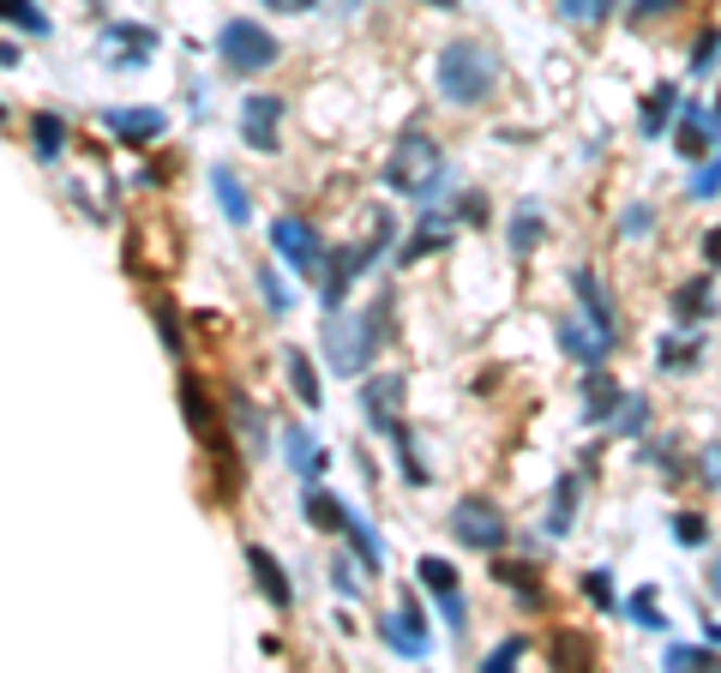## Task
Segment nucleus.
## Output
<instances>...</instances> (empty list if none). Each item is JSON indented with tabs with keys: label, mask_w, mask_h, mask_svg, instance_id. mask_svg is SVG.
<instances>
[{
	"label": "nucleus",
	"mask_w": 721,
	"mask_h": 673,
	"mask_svg": "<svg viewBox=\"0 0 721 673\" xmlns=\"http://www.w3.org/2000/svg\"><path fill=\"white\" fill-rule=\"evenodd\" d=\"M493 91H499V54L476 37L445 42V54H439V97L451 109H481Z\"/></svg>",
	"instance_id": "1"
},
{
	"label": "nucleus",
	"mask_w": 721,
	"mask_h": 673,
	"mask_svg": "<svg viewBox=\"0 0 721 673\" xmlns=\"http://www.w3.org/2000/svg\"><path fill=\"white\" fill-rule=\"evenodd\" d=\"M385 187L397 199H439L451 187V168H445V151H439L427 132H403L397 151L385 156Z\"/></svg>",
	"instance_id": "2"
},
{
	"label": "nucleus",
	"mask_w": 721,
	"mask_h": 673,
	"mask_svg": "<svg viewBox=\"0 0 721 673\" xmlns=\"http://www.w3.org/2000/svg\"><path fill=\"white\" fill-rule=\"evenodd\" d=\"M319 343H325V361H331L337 373H343V379H360L367 367H374L379 343H391V336H385V325H379L374 313H343V307H331V313H325Z\"/></svg>",
	"instance_id": "3"
},
{
	"label": "nucleus",
	"mask_w": 721,
	"mask_h": 673,
	"mask_svg": "<svg viewBox=\"0 0 721 673\" xmlns=\"http://www.w3.org/2000/svg\"><path fill=\"white\" fill-rule=\"evenodd\" d=\"M180 415H187V428H193V440L205 445V452H217L223 457V493H241V464L229 457V428L217 421V409H211V397H205V379L199 373H180Z\"/></svg>",
	"instance_id": "4"
},
{
	"label": "nucleus",
	"mask_w": 721,
	"mask_h": 673,
	"mask_svg": "<svg viewBox=\"0 0 721 673\" xmlns=\"http://www.w3.org/2000/svg\"><path fill=\"white\" fill-rule=\"evenodd\" d=\"M217 61L229 66V73L253 78V73H265V66L277 61V37H270L258 18H229V25L217 30Z\"/></svg>",
	"instance_id": "5"
},
{
	"label": "nucleus",
	"mask_w": 721,
	"mask_h": 673,
	"mask_svg": "<svg viewBox=\"0 0 721 673\" xmlns=\"http://www.w3.org/2000/svg\"><path fill=\"white\" fill-rule=\"evenodd\" d=\"M445 530L457 535L464 547H476V554H499V547H505V511L493 499H481V493H469V499L451 505Z\"/></svg>",
	"instance_id": "6"
},
{
	"label": "nucleus",
	"mask_w": 721,
	"mask_h": 673,
	"mask_svg": "<svg viewBox=\"0 0 721 673\" xmlns=\"http://www.w3.org/2000/svg\"><path fill=\"white\" fill-rule=\"evenodd\" d=\"M360 385V415H367V428L374 433H397L403 428V397H409V379L403 373H374V379H355Z\"/></svg>",
	"instance_id": "7"
},
{
	"label": "nucleus",
	"mask_w": 721,
	"mask_h": 673,
	"mask_svg": "<svg viewBox=\"0 0 721 673\" xmlns=\"http://www.w3.org/2000/svg\"><path fill=\"white\" fill-rule=\"evenodd\" d=\"M379 637H385L391 656H403V661H427V656H433V644H427V620H421V601H415V596H403V608L379 620Z\"/></svg>",
	"instance_id": "8"
},
{
	"label": "nucleus",
	"mask_w": 721,
	"mask_h": 673,
	"mask_svg": "<svg viewBox=\"0 0 721 673\" xmlns=\"http://www.w3.org/2000/svg\"><path fill=\"white\" fill-rule=\"evenodd\" d=\"M270 246H277L301 277H319L325 271V241L301 217H277V223H270Z\"/></svg>",
	"instance_id": "9"
},
{
	"label": "nucleus",
	"mask_w": 721,
	"mask_h": 673,
	"mask_svg": "<svg viewBox=\"0 0 721 673\" xmlns=\"http://www.w3.org/2000/svg\"><path fill=\"white\" fill-rule=\"evenodd\" d=\"M367 246H337V253H325V271H319V295L325 307H343V295L355 289V277L367 271Z\"/></svg>",
	"instance_id": "10"
},
{
	"label": "nucleus",
	"mask_w": 721,
	"mask_h": 673,
	"mask_svg": "<svg viewBox=\"0 0 721 673\" xmlns=\"http://www.w3.org/2000/svg\"><path fill=\"white\" fill-rule=\"evenodd\" d=\"M571 295H578V307H583V319L595 325V331L607 336V343H614L619 336V313H614V301H607V289H602V277L590 271V265H578V271H571Z\"/></svg>",
	"instance_id": "11"
},
{
	"label": "nucleus",
	"mask_w": 721,
	"mask_h": 673,
	"mask_svg": "<svg viewBox=\"0 0 721 673\" xmlns=\"http://www.w3.org/2000/svg\"><path fill=\"white\" fill-rule=\"evenodd\" d=\"M277 120H283V97L253 91L241 103V139L253 144V151H277Z\"/></svg>",
	"instance_id": "12"
},
{
	"label": "nucleus",
	"mask_w": 721,
	"mask_h": 673,
	"mask_svg": "<svg viewBox=\"0 0 721 673\" xmlns=\"http://www.w3.org/2000/svg\"><path fill=\"white\" fill-rule=\"evenodd\" d=\"M554 336H559V350H566L571 361H583V367H602V361H607V350H614V343H607V336L595 331V325L583 319V313L559 319V325H554Z\"/></svg>",
	"instance_id": "13"
},
{
	"label": "nucleus",
	"mask_w": 721,
	"mask_h": 673,
	"mask_svg": "<svg viewBox=\"0 0 721 673\" xmlns=\"http://www.w3.org/2000/svg\"><path fill=\"white\" fill-rule=\"evenodd\" d=\"M493 577H499V589H511L523 613H541V608H547V589H541L535 566H523V559H499V566H493Z\"/></svg>",
	"instance_id": "14"
},
{
	"label": "nucleus",
	"mask_w": 721,
	"mask_h": 673,
	"mask_svg": "<svg viewBox=\"0 0 721 673\" xmlns=\"http://www.w3.org/2000/svg\"><path fill=\"white\" fill-rule=\"evenodd\" d=\"M103 127L121 144H151V139H163V109H109Z\"/></svg>",
	"instance_id": "15"
},
{
	"label": "nucleus",
	"mask_w": 721,
	"mask_h": 673,
	"mask_svg": "<svg viewBox=\"0 0 721 673\" xmlns=\"http://www.w3.org/2000/svg\"><path fill=\"white\" fill-rule=\"evenodd\" d=\"M301 511H307V523H313V530H325V535H337L349 523V505L337 499L331 487H319V481H301Z\"/></svg>",
	"instance_id": "16"
},
{
	"label": "nucleus",
	"mask_w": 721,
	"mask_h": 673,
	"mask_svg": "<svg viewBox=\"0 0 721 673\" xmlns=\"http://www.w3.org/2000/svg\"><path fill=\"white\" fill-rule=\"evenodd\" d=\"M451 234H457V223H451V217H439V211H433V217H421L409 229V241L397 246V265H415V259H427V253H439V246H451Z\"/></svg>",
	"instance_id": "17"
},
{
	"label": "nucleus",
	"mask_w": 721,
	"mask_h": 673,
	"mask_svg": "<svg viewBox=\"0 0 721 673\" xmlns=\"http://www.w3.org/2000/svg\"><path fill=\"white\" fill-rule=\"evenodd\" d=\"M246 566H253V583L270 596V608H277V613H289V608H295V589H289L283 566H277V559H270L265 547H246Z\"/></svg>",
	"instance_id": "18"
},
{
	"label": "nucleus",
	"mask_w": 721,
	"mask_h": 673,
	"mask_svg": "<svg viewBox=\"0 0 721 673\" xmlns=\"http://www.w3.org/2000/svg\"><path fill=\"white\" fill-rule=\"evenodd\" d=\"M211 193H217V205H223V217L235 223V229H246L253 223V199H246V187H241V175L235 168H211Z\"/></svg>",
	"instance_id": "19"
},
{
	"label": "nucleus",
	"mask_w": 721,
	"mask_h": 673,
	"mask_svg": "<svg viewBox=\"0 0 721 673\" xmlns=\"http://www.w3.org/2000/svg\"><path fill=\"white\" fill-rule=\"evenodd\" d=\"M229 415H235V433H241L246 452L265 457L270 452V428H265V415L253 409V397H246V391H229Z\"/></svg>",
	"instance_id": "20"
},
{
	"label": "nucleus",
	"mask_w": 721,
	"mask_h": 673,
	"mask_svg": "<svg viewBox=\"0 0 721 673\" xmlns=\"http://www.w3.org/2000/svg\"><path fill=\"white\" fill-rule=\"evenodd\" d=\"M283 373H289V391H295L307 409H319V403H325V385H319V373H313L307 350H289V355H283Z\"/></svg>",
	"instance_id": "21"
},
{
	"label": "nucleus",
	"mask_w": 721,
	"mask_h": 673,
	"mask_svg": "<svg viewBox=\"0 0 721 673\" xmlns=\"http://www.w3.org/2000/svg\"><path fill=\"white\" fill-rule=\"evenodd\" d=\"M343 535H349V547H355V559H360V571L374 577L379 566H385V554H379V535H374V523L360 518V511H349V523H343Z\"/></svg>",
	"instance_id": "22"
},
{
	"label": "nucleus",
	"mask_w": 721,
	"mask_h": 673,
	"mask_svg": "<svg viewBox=\"0 0 721 673\" xmlns=\"http://www.w3.org/2000/svg\"><path fill=\"white\" fill-rule=\"evenodd\" d=\"M673 115H680V85H656V97L644 103V120H637V127H644V139H661Z\"/></svg>",
	"instance_id": "23"
},
{
	"label": "nucleus",
	"mask_w": 721,
	"mask_h": 673,
	"mask_svg": "<svg viewBox=\"0 0 721 673\" xmlns=\"http://www.w3.org/2000/svg\"><path fill=\"white\" fill-rule=\"evenodd\" d=\"M619 403H625V397H619V385H614V379L602 373V367H595V379H590V403H583V421H590V428H595V421H602V428H607V421H614V409H619Z\"/></svg>",
	"instance_id": "24"
},
{
	"label": "nucleus",
	"mask_w": 721,
	"mask_h": 673,
	"mask_svg": "<svg viewBox=\"0 0 721 673\" xmlns=\"http://www.w3.org/2000/svg\"><path fill=\"white\" fill-rule=\"evenodd\" d=\"M283 445H289V464H295V475H301V481H319V475H325V452H319V445H313L301 428H289V433H283Z\"/></svg>",
	"instance_id": "25"
},
{
	"label": "nucleus",
	"mask_w": 721,
	"mask_h": 673,
	"mask_svg": "<svg viewBox=\"0 0 721 673\" xmlns=\"http://www.w3.org/2000/svg\"><path fill=\"white\" fill-rule=\"evenodd\" d=\"M578 499H583V475H566V481H559V493H554V505H547V535H566L571 530Z\"/></svg>",
	"instance_id": "26"
},
{
	"label": "nucleus",
	"mask_w": 721,
	"mask_h": 673,
	"mask_svg": "<svg viewBox=\"0 0 721 673\" xmlns=\"http://www.w3.org/2000/svg\"><path fill=\"white\" fill-rule=\"evenodd\" d=\"M505 234H511V253H517V259H529V253L541 246V234H547V223H541L535 205H523V211L511 217V229H505Z\"/></svg>",
	"instance_id": "27"
},
{
	"label": "nucleus",
	"mask_w": 721,
	"mask_h": 673,
	"mask_svg": "<svg viewBox=\"0 0 721 673\" xmlns=\"http://www.w3.org/2000/svg\"><path fill=\"white\" fill-rule=\"evenodd\" d=\"M697 355H704V331H692V343H680V336H661V343H656V361L668 367V373H680V367H692Z\"/></svg>",
	"instance_id": "28"
},
{
	"label": "nucleus",
	"mask_w": 721,
	"mask_h": 673,
	"mask_svg": "<svg viewBox=\"0 0 721 673\" xmlns=\"http://www.w3.org/2000/svg\"><path fill=\"white\" fill-rule=\"evenodd\" d=\"M619 608H625V620H631V625H644V632H668V613L656 608V596H649V589H637V596H625V601H619Z\"/></svg>",
	"instance_id": "29"
},
{
	"label": "nucleus",
	"mask_w": 721,
	"mask_h": 673,
	"mask_svg": "<svg viewBox=\"0 0 721 673\" xmlns=\"http://www.w3.org/2000/svg\"><path fill=\"white\" fill-rule=\"evenodd\" d=\"M30 139H37V156H61L66 151V120L61 115H30Z\"/></svg>",
	"instance_id": "30"
},
{
	"label": "nucleus",
	"mask_w": 721,
	"mask_h": 673,
	"mask_svg": "<svg viewBox=\"0 0 721 673\" xmlns=\"http://www.w3.org/2000/svg\"><path fill=\"white\" fill-rule=\"evenodd\" d=\"M0 18H13V25H25L30 37H49V13H42L37 0H0Z\"/></svg>",
	"instance_id": "31"
},
{
	"label": "nucleus",
	"mask_w": 721,
	"mask_h": 673,
	"mask_svg": "<svg viewBox=\"0 0 721 673\" xmlns=\"http://www.w3.org/2000/svg\"><path fill=\"white\" fill-rule=\"evenodd\" d=\"M415 571H421V583L433 589V596H451V589H457V566H451V559H439V554H427Z\"/></svg>",
	"instance_id": "32"
},
{
	"label": "nucleus",
	"mask_w": 721,
	"mask_h": 673,
	"mask_svg": "<svg viewBox=\"0 0 721 673\" xmlns=\"http://www.w3.org/2000/svg\"><path fill=\"white\" fill-rule=\"evenodd\" d=\"M109 42H132L127 61H144V54H151V42H156V30H144V25H115V30H109ZM109 61H121V49H109Z\"/></svg>",
	"instance_id": "33"
},
{
	"label": "nucleus",
	"mask_w": 721,
	"mask_h": 673,
	"mask_svg": "<svg viewBox=\"0 0 721 673\" xmlns=\"http://www.w3.org/2000/svg\"><path fill=\"white\" fill-rule=\"evenodd\" d=\"M391 445H397V469H403V481H409V487H427V481H433V475H427V464H421V457H415V445H409V433H391Z\"/></svg>",
	"instance_id": "34"
},
{
	"label": "nucleus",
	"mask_w": 721,
	"mask_h": 673,
	"mask_svg": "<svg viewBox=\"0 0 721 673\" xmlns=\"http://www.w3.org/2000/svg\"><path fill=\"white\" fill-rule=\"evenodd\" d=\"M709 307H716V301H709V277H692V283L673 295V313H680V319H692V313H709Z\"/></svg>",
	"instance_id": "35"
},
{
	"label": "nucleus",
	"mask_w": 721,
	"mask_h": 673,
	"mask_svg": "<svg viewBox=\"0 0 721 673\" xmlns=\"http://www.w3.org/2000/svg\"><path fill=\"white\" fill-rule=\"evenodd\" d=\"M716 193H721V151L704 156V168L685 181V199H716Z\"/></svg>",
	"instance_id": "36"
},
{
	"label": "nucleus",
	"mask_w": 721,
	"mask_h": 673,
	"mask_svg": "<svg viewBox=\"0 0 721 673\" xmlns=\"http://www.w3.org/2000/svg\"><path fill=\"white\" fill-rule=\"evenodd\" d=\"M151 313H156V336H163V350H168V355H180V343H187V331H180V313L168 307V301H156Z\"/></svg>",
	"instance_id": "37"
},
{
	"label": "nucleus",
	"mask_w": 721,
	"mask_h": 673,
	"mask_svg": "<svg viewBox=\"0 0 721 673\" xmlns=\"http://www.w3.org/2000/svg\"><path fill=\"white\" fill-rule=\"evenodd\" d=\"M258 295H265V307L277 313V319H283V313L295 307V295L283 289V277H277V271H265V265H258Z\"/></svg>",
	"instance_id": "38"
},
{
	"label": "nucleus",
	"mask_w": 721,
	"mask_h": 673,
	"mask_svg": "<svg viewBox=\"0 0 721 673\" xmlns=\"http://www.w3.org/2000/svg\"><path fill=\"white\" fill-rule=\"evenodd\" d=\"M523 637H505L499 649H488V656H481V673H505V668H517V661H523Z\"/></svg>",
	"instance_id": "39"
},
{
	"label": "nucleus",
	"mask_w": 721,
	"mask_h": 673,
	"mask_svg": "<svg viewBox=\"0 0 721 673\" xmlns=\"http://www.w3.org/2000/svg\"><path fill=\"white\" fill-rule=\"evenodd\" d=\"M668 668H721V656L697 644H668Z\"/></svg>",
	"instance_id": "40"
},
{
	"label": "nucleus",
	"mask_w": 721,
	"mask_h": 673,
	"mask_svg": "<svg viewBox=\"0 0 721 673\" xmlns=\"http://www.w3.org/2000/svg\"><path fill=\"white\" fill-rule=\"evenodd\" d=\"M649 229H656V211H649V205H625V211H619V234H625V241H644Z\"/></svg>",
	"instance_id": "41"
},
{
	"label": "nucleus",
	"mask_w": 721,
	"mask_h": 673,
	"mask_svg": "<svg viewBox=\"0 0 721 673\" xmlns=\"http://www.w3.org/2000/svg\"><path fill=\"white\" fill-rule=\"evenodd\" d=\"M644 421H649V403L644 397L619 403V433H625V440H644Z\"/></svg>",
	"instance_id": "42"
},
{
	"label": "nucleus",
	"mask_w": 721,
	"mask_h": 673,
	"mask_svg": "<svg viewBox=\"0 0 721 673\" xmlns=\"http://www.w3.org/2000/svg\"><path fill=\"white\" fill-rule=\"evenodd\" d=\"M331 589H337L343 601H355V596H360V577H355V559H349V554H337V559H331Z\"/></svg>",
	"instance_id": "43"
},
{
	"label": "nucleus",
	"mask_w": 721,
	"mask_h": 673,
	"mask_svg": "<svg viewBox=\"0 0 721 673\" xmlns=\"http://www.w3.org/2000/svg\"><path fill=\"white\" fill-rule=\"evenodd\" d=\"M716 61H721V30H704V37L692 42V73H709Z\"/></svg>",
	"instance_id": "44"
},
{
	"label": "nucleus",
	"mask_w": 721,
	"mask_h": 673,
	"mask_svg": "<svg viewBox=\"0 0 721 673\" xmlns=\"http://www.w3.org/2000/svg\"><path fill=\"white\" fill-rule=\"evenodd\" d=\"M583 589H590V601H602V608H619V596H614V571H607V566H595L590 577H583Z\"/></svg>",
	"instance_id": "45"
},
{
	"label": "nucleus",
	"mask_w": 721,
	"mask_h": 673,
	"mask_svg": "<svg viewBox=\"0 0 721 673\" xmlns=\"http://www.w3.org/2000/svg\"><path fill=\"white\" fill-rule=\"evenodd\" d=\"M673 542H680V547H704V542H709L704 518H692V511H680V518H673Z\"/></svg>",
	"instance_id": "46"
},
{
	"label": "nucleus",
	"mask_w": 721,
	"mask_h": 673,
	"mask_svg": "<svg viewBox=\"0 0 721 673\" xmlns=\"http://www.w3.org/2000/svg\"><path fill=\"white\" fill-rule=\"evenodd\" d=\"M439 620L451 625V632L464 637V625H469V608H464V589H451V596H439Z\"/></svg>",
	"instance_id": "47"
},
{
	"label": "nucleus",
	"mask_w": 721,
	"mask_h": 673,
	"mask_svg": "<svg viewBox=\"0 0 721 673\" xmlns=\"http://www.w3.org/2000/svg\"><path fill=\"white\" fill-rule=\"evenodd\" d=\"M697 469H704V487H721V440H716V445H704Z\"/></svg>",
	"instance_id": "48"
},
{
	"label": "nucleus",
	"mask_w": 721,
	"mask_h": 673,
	"mask_svg": "<svg viewBox=\"0 0 721 673\" xmlns=\"http://www.w3.org/2000/svg\"><path fill=\"white\" fill-rule=\"evenodd\" d=\"M661 13H673V0H631V25H649Z\"/></svg>",
	"instance_id": "49"
},
{
	"label": "nucleus",
	"mask_w": 721,
	"mask_h": 673,
	"mask_svg": "<svg viewBox=\"0 0 721 673\" xmlns=\"http://www.w3.org/2000/svg\"><path fill=\"white\" fill-rule=\"evenodd\" d=\"M481 217H488V199H481V193L464 199V223H481Z\"/></svg>",
	"instance_id": "50"
},
{
	"label": "nucleus",
	"mask_w": 721,
	"mask_h": 673,
	"mask_svg": "<svg viewBox=\"0 0 721 673\" xmlns=\"http://www.w3.org/2000/svg\"><path fill=\"white\" fill-rule=\"evenodd\" d=\"M559 13H566V18H595L590 0H559Z\"/></svg>",
	"instance_id": "51"
},
{
	"label": "nucleus",
	"mask_w": 721,
	"mask_h": 673,
	"mask_svg": "<svg viewBox=\"0 0 721 673\" xmlns=\"http://www.w3.org/2000/svg\"><path fill=\"white\" fill-rule=\"evenodd\" d=\"M265 7H270V13H307L313 0H265Z\"/></svg>",
	"instance_id": "52"
},
{
	"label": "nucleus",
	"mask_w": 721,
	"mask_h": 673,
	"mask_svg": "<svg viewBox=\"0 0 721 673\" xmlns=\"http://www.w3.org/2000/svg\"><path fill=\"white\" fill-rule=\"evenodd\" d=\"M614 7H619V0H590V13H595V18H607Z\"/></svg>",
	"instance_id": "53"
},
{
	"label": "nucleus",
	"mask_w": 721,
	"mask_h": 673,
	"mask_svg": "<svg viewBox=\"0 0 721 673\" xmlns=\"http://www.w3.org/2000/svg\"><path fill=\"white\" fill-rule=\"evenodd\" d=\"M709 596H721V559L709 566Z\"/></svg>",
	"instance_id": "54"
},
{
	"label": "nucleus",
	"mask_w": 721,
	"mask_h": 673,
	"mask_svg": "<svg viewBox=\"0 0 721 673\" xmlns=\"http://www.w3.org/2000/svg\"><path fill=\"white\" fill-rule=\"evenodd\" d=\"M433 7H464V0H433Z\"/></svg>",
	"instance_id": "55"
}]
</instances>
